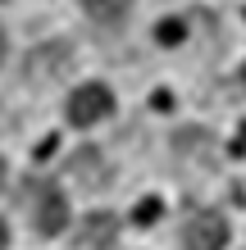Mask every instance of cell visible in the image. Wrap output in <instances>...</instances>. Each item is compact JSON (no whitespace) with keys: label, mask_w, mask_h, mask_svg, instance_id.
I'll return each instance as SVG.
<instances>
[{"label":"cell","mask_w":246,"mask_h":250,"mask_svg":"<svg viewBox=\"0 0 246 250\" xmlns=\"http://www.w3.org/2000/svg\"><path fill=\"white\" fill-rule=\"evenodd\" d=\"M5 241H9V237H5V223H0V250H5Z\"/></svg>","instance_id":"obj_12"},{"label":"cell","mask_w":246,"mask_h":250,"mask_svg":"<svg viewBox=\"0 0 246 250\" xmlns=\"http://www.w3.org/2000/svg\"><path fill=\"white\" fill-rule=\"evenodd\" d=\"M224 241H228V223H224V214H214V209H196L187 218V228H182V246L187 250H224Z\"/></svg>","instance_id":"obj_1"},{"label":"cell","mask_w":246,"mask_h":250,"mask_svg":"<svg viewBox=\"0 0 246 250\" xmlns=\"http://www.w3.org/2000/svg\"><path fill=\"white\" fill-rule=\"evenodd\" d=\"M32 196H37V205H32V218H37V232H46V237H55L64 223H68V205H64V196L55 187H46V182H37L32 187Z\"/></svg>","instance_id":"obj_3"},{"label":"cell","mask_w":246,"mask_h":250,"mask_svg":"<svg viewBox=\"0 0 246 250\" xmlns=\"http://www.w3.org/2000/svg\"><path fill=\"white\" fill-rule=\"evenodd\" d=\"M233 150H237V155H246V123L237 127V141H233Z\"/></svg>","instance_id":"obj_10"},{"label":"cell","mask_w":246,"mask_h":250,"mask_svg":"<svg viewBox=\"0 0 246 250\" xmlns=\"http://www.w3.org/2000/svg\"><path fill=\"white\" fill-rule=\"evenodd\" d=\"M68 168H73V178L82 182V187H105L110 182V173H105V159H100V150H78L73 159H68Z\"/></svg>","instance_id":"obj_5"},{"label":"cell","mask_w":246,"mask_h":250,"mask_svg":"<svg viewBox=\"0 0 246 250\" xmlns=\"http://www.w3.org/2000/svg\"><path fill=\"white\" fill-rule=\"evenodd\" d=\"M242 82H246V68H242Z\"/></svg>","instance_id":"obj_14"},{"label":"cell","mask_w":246,"mask_h":250,"mask_svg":"<svg viewBox=\"0 0 246 250\" xmlns=\"http://www.w3.org/2000/svg\"><path fill=\"white\" fill-rule=\"evenodd\" d=\"M110 109H114V96L105 91V86H78L73 96H68V123H78V127H91L100 119H110Z\"/></svg>","instance_id":"obj_2"},{"label":"cell","mask_w":246,"mask_h":250,"mask_svg":"<svg viewBox=\"0 0 246 250\" xmlns=\"http://www.w3.org/2000/svg\"><path fill=\"white\" fill-rule=\"evenodd\" d=\"M160 41H164V46H169V41H182V23L178 19H164L160 23Z\"/></svg>","instance_id":"obj_8"},{"label":"cell","mask_w":246,"mask_h":250,"mask_svg":"<svg viewBox=\"0 0 246 250\" xmlns=\"http://www.w3.org/2000/svg\"><path fill=\"white\" fill-rule=\"evenodd\" d=\"M64 68H68V46H41L32 55V64H27V78L46 82V78H60Z\"/></svg>","instance_id":"obj_6"},{"label":"cell","mask_w":246,"mask_h":250,"mask_svg":"<svg viewBox=\"0 0 246 250\" xmlns=\"http://www.w3.org/2000/svg\"><path fill=\"white\" fill-rule=\"evenodd\" d=\"M0 60H5V27H0Z\"/></svg>","instance_id":"obj_11"},{"label":"cell","mask_w":246,"mask_h":250,"mask_svg":"<svg viewBox=\"0 0 246 250\" xmlns=\"http://www.w3.org/2000/svg\"><path fill=\"white\" fill-rule=\"evenodd\" d=\"M155 214H160V200H141V209H137V223H151Z\"/></svg>","instance_id":"obj_9"},{"label":"cell","mask_w":246,"mask_h":250,"mask_svg":"<svg viewBox=\"0 0 246 250\" xmlns=\"http://www.w3.org/2000/svg\"><path fill=\"white\" fill-rule=\"evenodd\" d=\"M82 9L91 14L96 23H119L128 9H133V0H82Z\"/></svg>","instance_id":"obj_7"},{"label":"cell","mask_w":246,"mask_h":250,"mask_svg":"<svg viewBox=\"0 0 246 250\" xmlns=\"http://www.w3.org/2000/svg\"><path fill=\"white\" fill-rule=\"evenodd\" d=\"M114 232H119V218L114 214H87L78 228V250H110Z\"/></svg>","instance_id":"obj_4"},{"label":"cell","mask_w":246,"mask_h":250,"mask_svg":"<svg viewBox=\"0 0 246 250\" xmlns=\"http://www.w3.org/2000/svg\"><path fill=\"white\" fill-rule=\"evenodd\" d=\"M0 187H5V159H0Z\"/></svg>","instance_id":"obj_13"}]
</instances>
